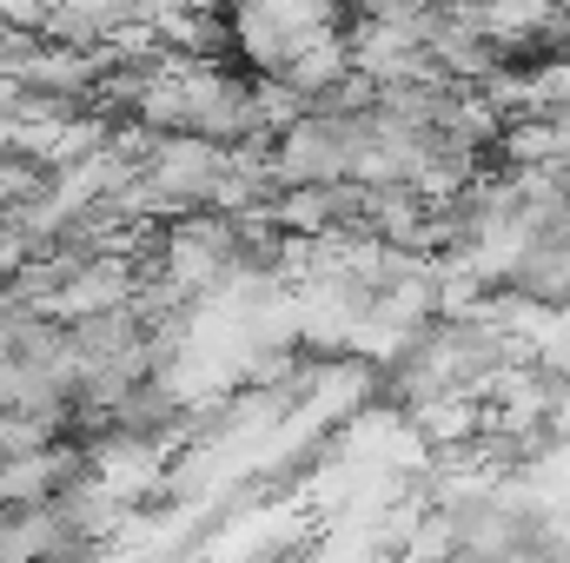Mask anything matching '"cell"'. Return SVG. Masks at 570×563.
Listing matches in <instances>:
<instances>
[]
</instances>
